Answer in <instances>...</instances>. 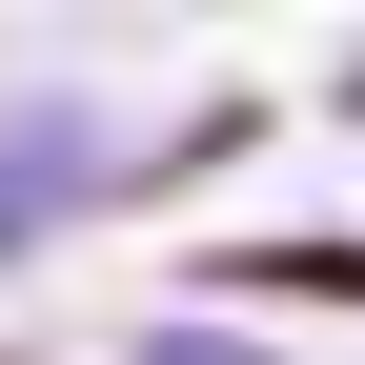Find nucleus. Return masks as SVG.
I'll return each instance as SVG.
<instances>
[{
	"label": "nucleus",
	"mask_w": 365,
	"mask_h": 365,
	"mask_svg": "<svg viewBox=\"0 0 365 365\" xmlns=\"http://www.w3.org/2000/svg\"><path fill=\"white\" fill-rule=\"evenodd\" d=\"M122 122L81 102V81H41V102H0V264H41V244H81V223H122Z\"/></svg>",
	"instance_id": "nucleus-1"
},
{
	"label": "nucleus",
	"mask_w": 365,
	"mask_h": 365,
	"mask_svg": "<svg viewBox=\"0 0 365 365\" xmlns=\"http://www.w3.org/2000/svg\"><path fill=\"white\" fill-rule=\"evenodd\" d=\"M223 304H284V325H365V223H264V244L203 264Z\"/></svg>",
	"instance_id": "nucleus-2"
},
{
	"label": "nucleus",
	"mask_w": 365,
	"mask_h": 365,
	"mask_svg": "<svg viewBox=\"0 0 365 365\" xmlns=\"http://www.w3.org/2000/svg\"><path fill=\"white\" fill-rule=\"evenodd\" d=\"M325 122H345V143H365V21H345V61H325Z\"/></svg>",
	"instance_id": "nucleus-3"
},
{
	"label": "nucleus",
	"mask_w": 365,
	"mask_h": 365,
	"mask_svg": "<svg viewBox=\"0 0 365 365\" xmlns=\"http://www.w3.org/2000/svg\"><path fill=\"white\" fill-rule=\"evenodd\" d=\"M122 365H143V345H122Z\"/></svg>",
	"instance_id": "nucleus-4"
}]
</instances>
